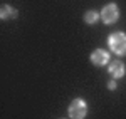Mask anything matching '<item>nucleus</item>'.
<instances>
[{
  "instance_id": "obj_5",
  "label": "nucleus",
  "mask_w": 126,
  "mask_h": 119,
  "mask_svg": "<svg viewBox=\"0 0 126 119\" xmlns=\"http://www.w3.org/2000/svg\"><path fill=\"white\" fill-rule=\"evenodd\" d=\"M109 74H111L114 79L123 77V76H125V66H123V62H119V60H113V62L109 64Z\"/></svg>"
},
{
  "instance_id": "obj_6",
  "label": "nucleus",
  "mask_w": 126,
  "mask_h": 119,
  "mask_svg": "<svg viewBox=\"0 0 126 119\" xmlns=\"http://www.w3.org/2000/svg\"><path fill=\"white\" fill-rule=\"evenodd\" d=\"M0 17H2V19L17 17V12H15V10H12V7H10V5H2V9H0Z\"/></svg>"
},
{
  "instance_id": "obj_2",
  "label": "nucleus",
  "mask_w": 126,
  "mask_h": 119,
  "mask_svg": "<svg viewBox=\"0 0 126 119\" xmlns=\"http://www.w3.org/2000/svg\"><path fill=\"white\" fill-rule=\"evenodd\" d=\"M87 114V106L82 99H74L69 106V116L72 119H84Z\"/></svg>"
},
{
  "instance_id": "obj_8",
  "label": "nucleus",
  "mask_w": 126,
  "mask_h": 119,
  "mask_svg": "<svg viewBox=\"0 0 126 119\" xmlns=\"http://www.w3.org/2000/svg\"><path fill=\"white\" fill-rule=\"evenodd\" d=\"M108 87H109V89H116V82H114V80H111V82L108 84Z\"/></svg>"
},
{
  "instance_id": "obj_1",
  "label": "nucleus",
  "mask_w": 126,
  "mask_h": 119,
  "mask_svg": "<svg viewBox=\"0 0 126 119\" xmlns=\"http://www.w3.org/2000/svg\"><path fill=\"white\" fill-rule=\"evenodd\" d=\"M109 47L116 55H125L126 54V34L123 32H116L109 37Z\"/></svg>"
},
{
  "instance_id": "obj_4",
  "label": "nucleus",
  "mask_w": 126,
  "mask_h": 119,
  "mask_svg": "<svg viewBox=\"0 0 126 119\" xmlns=\"http://www.w3.org/2000/svg\"><path fill=\"white\" fill-rule=\"evenodd\" d=\"M108 60H109V54L103 49H97L91 54V62L94 66H106Z\"/></svg>"
},
{
  "instance_id": "obj_7",
  "label": "nucleus",
  "mask_w": 126,
  "mask_h": 119,
  "mask_svg": "<svg viewBox=\"0 0 126 119\" xmlns=\"http://www.w3.org/2000/svg\"><path fill=\"white\" fill-rule=\"evenodd\" d=\"M96 20H97V12H93V10H91V12L86 13V22L87 24H94Z\"/></svg>"
},
{
  "instance_id": "obj_3",
  "label": "nucleus",
  "mask_w": 126,
  "mask_h": 119,
  "mask_svg": "<svg viewBox=\"0 0 126 119\" xmlns=\"http://www.w3.org/2000/svg\"><path fill=\"white\" fill-rule=\"evenodd\" d=\"M101 17H103V20H104V24H114V22L118 20V17H119V12H118L116 3L106 5V7L103 9V12H101Z\"/></svg>"
}]
</instances>
